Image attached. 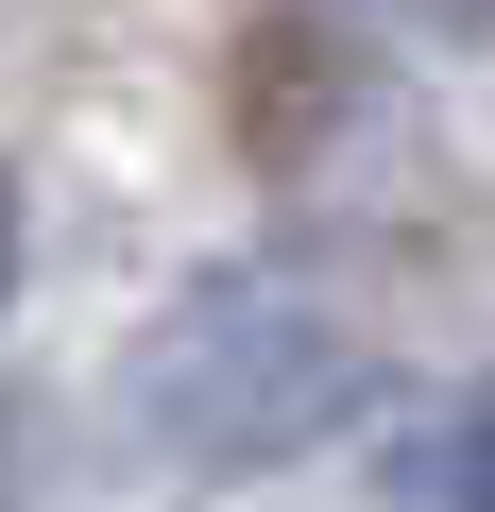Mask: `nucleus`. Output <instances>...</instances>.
<instances>
[{"instance_id": "f03ea898", "label": "nucleus", "mask_w": 495, "mask_h": 512, "mask_svg": "<svg viewBox=\"0 0 495 512\" xmlns=\"http://www.w3.org/2000/svg\"><path fill=\"white\" fill-rule=\"evenodd\" d=\"M393 512H495V376H478V393L393 461Z\"/></svg>"}, {"instance_id": "7ed1b4c3", "label": "nucleus", "mask_w": 495, "mask_h": 512, "mask_svg": "<svg viewBox=\"0 0 495 512\" xmlns=\"http://www.w3.org/2000/svg\"><path fill=\"white\" fill-rule=\"evenodd\" d=\"M0 291H18V188H0Z\"/></svg>"}, {"instance_id": "f257e3e1", "label": "nucleus", "mask_w": 495, "mask_h": 512, "mask_svg": "<svg viewBox=\"0 0 495 512\" xmlns=\"http://www.w3.org/2000/svg\"><path fill=\"white\" fill-rule=\"evenodd\" d=\"M120 410L188 478H274V461H308V444H342V427L393 410V342L342 291H308V274H205L120 359Z\"/></svg>"}]
</instances>
